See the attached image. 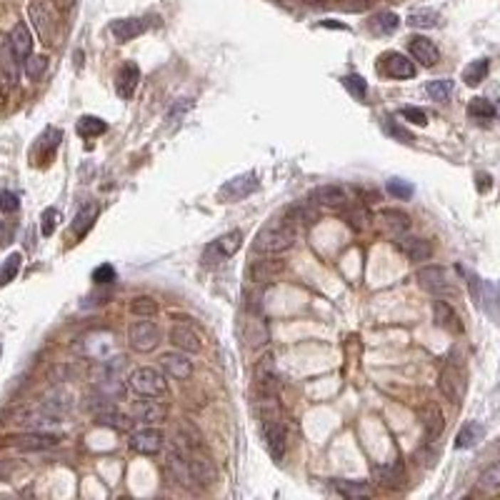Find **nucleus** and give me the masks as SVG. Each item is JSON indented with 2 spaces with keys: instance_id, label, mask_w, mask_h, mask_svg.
<instances>
[{
  "instance_id": "f257e3e1",
  "label": "nucleus",
  "mask_w": 500,
  "mask_h": 500,
  "mask_svg": "<svg viewBox=\"0 0 500 500\" xmlns=\"http://www.w3.org/2000/svg\"><path fill=\"white\" fill-rule=\"evenodd\" d=\"M296 243V220L288 213H283L281 218H273L266 228H261L256 238V250L266 253V256H278L283 250H288Z\"/></svg>"
},
{
  "instance_id": "f03ea898",
  "label": "nucleus",
  "mask_w": 500,
  "mask_h": 500,
  "mask_svg": "<svg viewBox=\"0 0 500 500\" xmlns=\"http://www.w3.org/2000/svg\"><path fill=\"white\" fill-rule=\"evenodd\" d=\"M130 388L140 395V398H168V380L158 368L140 365L130 373L128 378Z\"/></svg>"
},
{
  "instance_id": "7ed1b4c3",
  "label": "nucleus",
  "mask_w": 500,
  "mask_h": 500,
  "mask_svg": "<svg viewBox=\"0 0 500 500\" xmlns=\"http://www.w3.org/2000/svg\"><path fill=\"white\" fill-rule=\"evenodd\" d=\"M253 378H256L258 398H278V393H281V378H278L273 355H263L261 360H258Z\"/></svg>"
},
{
  "instance_id": "20e7f679",
  "label": "nucleus",
  "mask_w": 500,
  "mask_h": 500,
  "mask_svg": "<svg viewBox=\"0 0 500 500\" xmlns=\"http://www.w3.org/2000/svg\"><path fill=\"white\" fill-rule=\"evenodd\" d=\"M128 343L133 350L138 353H150L160 345V330L150 318H143V321H135L133 325L128 328Z\"/></svg>"
},
{
  "instance_id": "39448f33",
  "label": "nucleus",
  "mask_w": 500,
  "mask_h": 500,
  "mask_svg": "<svg viewBox=\"0 0 500 500\" xmlns=\"http://www.w3.org/2000/svg\"><path fill=\"white\" fill-rule=\"evenodd\" d=\"M418 281L433 296H455V286L443 266H425L418 273Z\"/></svg>"
},
{
  "instance_id": "423d86ee",
  "label": "nucleus",
  "mask_w": 500,
  "mask_h": 500,
  "mask_svg": "<svg viewBox=\"0 0 500 500\" xmlns=\"http://www.w3.org/2000/svg\"><path fill=\"white\" fill-rule=\"evenodd\" d=\"M378 71L388 78H395V80H405V78H413L415 75V66L413 61L403 56V53H383L378 58Z\"/></svg>"
},
{
  "instance_id": "0eeeda50",
  "label": "nucleus",
  "mask_w": 500,
  "mask_h": 500,
  "mask_svg": "<svg viewBox=\"0 0 500 500\" xmlns=\"http://www.w3.org/2000/svg\"><path fill=\"white\" fill-rule=\"evenodd\" d=\"M165 405L160 403V398H143V400H135L130 405V420L133 423H140V425H153V423H160L165 418Z\"/></svg>"
},
{
  "instance_id": "6e6552de",
  "label": "nucleus",
  "mask_w": 500,
  "mask_h": 500,
  "mask_svg": "<svg viewBox=\"0 0 500 500\" xmlns=\"http://www.w3.org/2000/svg\"><path fill=\"white\" fill-rule=\"evenodd\" d=\"M163 445H165V438L158 428H148V425H143L138 433L130 435V448L140 455H158L160 450H163Z\"/></svg>"
},
{
  "instance_id": "1a4fd4ad",
  "label": "nucleus",
  "mask_w": 500,
  "mask_h": 500,
  "mask_svg": "<svg viewBox=\"0 0 500 500\" xmlns=\"http://www.w3.org/2000/svg\"><path fill=\"white\" fill-rule=\"evenodd\" d=\"M240 245H243V233H240V230H230V233L220 235V238L215 240V243L210 245L208 250H205L203 258H208V263L225 261V258H230V256H235V253H238Z\"/></svg>"
},
{
  "instance_id": "9d476101",
  "label": "nucleus",
  "mask_w": 500,
  "mask_h": 500,
  "mask_svg": "<svg viewBox=\"0 0 500 500\" xmlns=\"http://www.w3.org/2000/svg\"><path fill=\"white\" fill-rule=\"evenodd\" d=\"M258 188H261V183H258L256 173H243V175H238V178L228 180V183L220 188V198L228 200V203H235V200L245 198V195L256 193Z\"/></svg>"
},
{
  "instance_id": "9b49d317",
  "label": "nucleus",
  "mask_w": 500,
  "mask_h": 500,
  "mask_svg": "<svg viewBox=\"0 0 500 500\" xmlns=\"http://www.w3.org/2000/svg\"><path fill=\"white\" fill-rule=\"evenodd\" d=\"M440 393L450 400V403H460L465 395V375L460 368L448 365L443 373H440Z\"/></svg>"
},
{
  "instance_id": "f8f14e48",
  "label": "nucleus",
  "mask_w": 500,
  "mask_h": 500,
  "mask_svg": "<svg viewBox=\"0 0 500 500\" xmlns=\"http://www.w3.org/2000/svg\"><path fill=\"white\" fill-rule=\"evenodd\" d=\"M263 435H266L268 453L273 455V460H283L286 448H288L286 425H283L281 420H266V423H263Z\"/></svg>"
},
{
  "instance_id": "ddd939ff",
  "label": "nucleus",
  "mask_w": 500,
  "mask_h": 500,
  "mask_svg": "<svg viewBox=\"0 0 500 500\" xmlns=\"http://www.w3.org/2000/svg\"><path fill=\"white\" fill-rule=\"evenodd\" d=\"M28 13H31V21H33V26H36L38 36H41V41L43 43H53L56 26H53V16H51V11H48L46 0H31Z\"/></svg>"
},
{
  "instance_id": "4468645a",
  "label": "nucleus",
  "mask_w": 500,
  "mask_h": 500,
  "mask_svg": "<svg viewBox=\"0 0 500 500\" xmlns=\"http://www.w3.org/2000/svg\"><path fill=\"white\" fill-rule=\"evenodd\" d=\"M188 463H190L193 480L198 485H213L215 480H218V468H215V463L208 458V455L200 453V450H190Z\"/></svg>"
},
{
  "instance_id": "2eb2a0df",
  "label": "nucleus",
  "mask_w": 500,
  "mask_h": 500,
  "mask_svg": "<svg viewBox=\"0 0 500 500\" xmlns=\"http://www.w3.org/2000/svg\"><path fill=\"white\" fill-rule=\"evenodd\" d=\"M138 80H140V68L135 66L133 61L123 63L115 75V93L123 100H128V98H133L135 88H138Z\"/></svg>"
},
{
  "instance_id": "dca6fc26",
  "label": "nucleus",
  "mask_w": 500,
  "mask_h": 500,
  "mask_svg": "<svg viewBox=\"0 0 500 500\" xmlns=\"http://www.w3.org/2000/svg\"><path fill=\"white\" fill-rule=\"evenodd\" d=\"M160 365H163L165 375H170V378L175 380H188L190 375H193V363L185 358V353H165L163 358H160Z\"/></svg>"
},
{
  "instance_id": "f3484780",
  "label": "nucleus",
  "mask_w": 500,
  "mask_h": 500,
  "mask_svg": "<svg viewBox=\"0 0 500 500\" xmlns=\"http://www.w3.org/2000/svg\"><path fill=\"white\" fill-rule=\"evenodd\" d=\"M408 48H410V56L425 68H433L435 63L440 61V53H438V48H435V43L428 41V38H423V36L410 38Z\"/></svg>"
},
{
  "instance_id": "a211bd4d",
  "label": "nucleus",
  "mask_w": 500,
  "mask_h": 500,
  "mask_svg": "<svg viewBox=\"0 0 500 500\" xmlns=\"http://www.w3.org/2000/svg\"><path fill=\"white\" fill-rule=\"evenodd\" d=\"M145 28H148V23H145L143 18H120V21L110 23V33L115 36V41H120V43H128V41H133V38L143 36Z\"/></svg>"
},
{
  "instance_id": "6ab92c4d",
  "label": "nucleus",
  "mask_w": 500,
  "mask_h": 500,
  "mask_svg": "<svg viewBox=\"0 0 500 500\" xmlns=\"http://www.w3.org/2000/svg\"><path fill=\"white\" fill-rule=\"evenodd\" d=\"M420 425H423V433H425V440H428V443H433V440L443 433L445 418H443V413H440L438 405L428 403L423 410H420Z\"/></svg>"
},
{
  "instance_id": "aec40b11",
  "label": "nucleus",
  "mask_w": 500,
  "mask_h": 500,
  "mask_svg": "<svg viewBox=\"0 0 500 500\" xmlns=\"http://www.w3.org/2000/svg\"><path fill=\"white\" fill-rule=\"evenodd\" d=\"M170 343H173L178 350L183 353H200L203 350V340H200V335L193 330V328L188 325H173V330H170Z\"/></svg>"
},
{
  "instance_id": "412c9836",
  "label": "nucleus",
  "mask_w": 500,
  "mask_h": 500,
  "mask_svg": "<svg viewBox=\"0 0 500 500\" xmlns=\"http://www.w3.org/2000/svg\"><path fill=\"white\" fill-rule=\"evenodd\" d=\"M8 43H11L13 53H16L21 63L33 56V36L26 23H16V26H13L11 36H8Z\"/></svg>"
},
{
  "instance_id": "4be33fe9",
  "label": "nucleus",
  "mask_w": 500,
  "mask_h": 500,
  "mask_svg": "<svg viewBox=\"0 0 500 500\" xmlns=\"http://www.w3.org/2000/svg\"><path fill=\"white\" fill-rule=\"evenodd\" d=\"M433 316H435V325L443 328L448 333H463V323H460L458 313L453 311L450 303H445L443 298L433 303Z\"/></svg>"
},
{
  "instance_id": "5701e85b",
  "label": "nucleus",
  "mask_w": 500,
  "mask_h": 500,
  "mask_svg": "<svg viewBox=\"0 0 500 500\" xmlns=\"http://www.w3.org/2000/svg\"><path fill=\"white\" fill-rule=\"evenodd\" d=\"M398 248L403 250L405 256H408L413 263H423V261H428V258L433 256V248H430L428 240L415 238V235H405V238H400Z\"/></svg>"
},
{
  "instance_id": "b1692460",
  "label": "nucleus",
  "mask_w": 500,
  "mask_h": 500,
  "mask_svg": "<svg viewBox=\"0 0 500 500\" xmlns=\"http://www.w3.org/2000/svg\"><path fill=\"white\" fill-rule=\"evenodd\" d=\"M311 200H313L316 205H325V208H338V205L345 203L348 195H345V188L328 183V185H321V188L313 190Z\"/></svg>"
},
{
  "instance_id": "393cba45",
  "label": "nucleus",
  "mask_w": 500,
  "mask_h": 500,
  "mask_svg": "<svg viewBox=\"0 0 500 500\" xmlns=\"http://www.w3.org/2000/svg\"><path fill=\"white\" fill-rule=\"evenodd\" d=\"M11 443L23 450H46L53 448L58 443V438L51 433H31V435H21V438H11Z\"/></svg>"
},
{
  "instance_id": "a878e982",
  "label": "nucleus",
  "mask_w": 500,
  "mask_h": 500,
  "mask_svg": "<svg viewBox=\"0 0 500 500\" xmlns=\"http://www.w3.org/2000/svg\"><path fill=\"white\" fill-rule=\"evenodd\" d=\"M98 213H100L98 203H88V205H83V208L78 210V215L73 218V233H75V238H83V235H85L88 230L93 228Z\"/></svg>"
},
{
  "instance_id": "bb28decb",
  "label": "nucleus",
  "mask_w": 500,
  "mask_h": 500,
  "mask_svg": "<svg viewBox=\"0 0 500 500\" xmlns=\"http://www.w3.org/2000/svg\"><path fill=\"white\" fill-rule=\"evenodd\" d=\"M368 26H370V31L375 33V36H390V33L398 31L400 18L390 11H383V13H375V16L368 21Z\"/></svg>"
},
{
  "instance_id": "cd10ccee",
  "label": "nucleus",
  "mask_w": 500,
  "mask_h": 500,
  "mask_svg": "<svg viewBox=\"0 0 500 500\" xmlns=\"http://www.w3.org/2000/svg\"><path fill=\"white\" fill-rule=\"evenodd\" d=\"M375 478L380 480V485H388V488H400L405 483V470L400 463H388L383 468L375 470Z\"/></svg>"
},
{
  "instance_id": "c85d7f7f",
  "label": "nucleus",
  "mask_w": 500,
  "mask_h": 500,
  "mask_svg": "<svg viewBox=\"0 0 500 500\" xmlns=\"http://www.w3.org/2000/svg\"><path fill=\"white\" fill-rule=\"evenodd\" d=\"M75 130L80 138H98V135H103L108 130V123L95 115H83L80 120H78Z\"/></svg>"
},
{
  "instance_id": "c756f323",
  "label": "nucleus",
  "mask_w": 500,
  "mask_h": 500,
  "mask_svg": "<svg viewBox=\"0 0 500 500\" xmlns=\"http://www.w3.org/2000/svg\"><path fill=\"white\" fill-rule=\"evenodd\" d=\"M245 340H248V345H266L268 343V328L263 321H258V318H248L245 321Z\"/></svg>"
},
{
  "instance_id": "7c9ffc66",
  "label": "nucleus",
  "mask_w": 500,
  "mask_h": 500,
  "mask_svg": "<svg viewBox=\"0 0 500 500\" xmlns=\"http://www.w3.org/2000/svg\"><path fill=\"white\" fill-rule=\"evenodd\" d=\"M488 68H490L488 58H478V61H473V63H470V66H465V71H463V80L468 83L470 88L480 85V83L485 80V75H488Z\"/></svg>"
},
{
  "instance_id": "2f4dec72",
  "label": "nucleus",
  "mask_w": 500,
  "mask_h": 500,
  "mask_svg": "<svg viewBox=\"0 0 500 500\" xmlns=\"http://www.w3.org/2000/svg\"><path fill=\"white\" fill-rule=\"evenodd\" d=\"M380 218H383V223L388 225L393 233H403V230L410 228V218H408V213H403V210L385 208V210H380Z\"/></svg>"
},
{
  "instance_id": "473e14b6",
  "label": "nucleus",
  "mask_w": 500,
  "mask_h": 500,
  "mask_svg": "<svg viewBox=\"0 0 500 500\" xmlns=\"http://www.w3.org/2000/svg\"><path fill=\"white\" fill-rule=\"evenodd\" d=\"M43 408L51 410L53 415H58V418H61V415H66L68 410L73 408V398L68 393H51L46 400H43Z\"/></svg>"
},
{
  "instance_id": "72a5a7b5",
  "label": "nucleus",
  "mask_w": 500,
  "mask_h": 500,
  "mask_svg": "<svg viewBox=\"0 0 500 500\" xmlns=\"http://www.w3.org/2000/svg\"><path fill=\"white\" fill-rule=\"evenodd\" d=\"M483 433H485V430H483V425H480V423H468L458 433V438H455V448H473V445L483 438Z\"/></svg>"
},
{
  "instance_id": "f704fd0d",
  "label": "nucleus",
  "mask_w": 500,
  "mask_h": 500,
  "mask_svg": "<svg viewBox=\"0 0 500 500\" xmlns=\"http://www.w3.org/2000/svg\"><path fill=\"white\" fill-rule=\"evenodd\" d=\"M335 490L345 498H370L373 490L365 483H353V480H335Z\"/></svg>"
},
{
  "instance_id": "c9c22d12",
  "label": "nucleus",
  "mask_w": 500,
  "mask_h": 500,
  "mask_svg": "<svg viewBox=\"0 0 500 500\" xmlns=\"http://www.w3.org/2000/svg\"><path fill=\"white\" fill-rule=\"evenodd\" d=\"M130 313L138 318H155L158 316V303H155L150 296H138V298H133V303H130Z\"/></svg>"
},
{
  "instance_id": "e433bc0d",
  "label": "nucleus",
  "mask_w": 500,
  "mask_h": 500,
  "mask_svg": "<svg viewBox=\"0 0 500 500\" xmlns=\"http://www.w3.org/2000/svg\"><path fill=\"white\" fill-rule=\"evenodd\" d=\"M495 110H498V108L490 100H485V98H473L468 105V115L475 118V120H490V118L495 115Z\"/></svg>"
},
{
  "instance_id": "4c0bfd02",
  "label": "nucleus",
  "mask_w": 500,
  "mask_h": 500,
  "mask_svg": "<svg viewBox=\"0 0 500 500\" xmlns=\"http://www.w3.org/2000/svg\"><path fill=\"white\" fill-rule=\"evenodd\" d=\"M408 26L413 28H438L440 13L438 11H415L408 16Z\"/></svg>"
},
{
  "instance_id": "58836bf2",
  "label": "nucleus",
  "mask_w": 500,
  "mask_h": 500,
  "mask_svg": "<svg viewBox=\"0 0 500 500\" xmlns=\"http://www.w3.org/2000/svg\"><path fill=\"white\" fill-rule=\"evenodd\" d=\"M343 85H345V90L350 93L355 100H365L368 98V83L363 75H358V73H350V75L343 78Z\"/></svg>"
},
{
  "instance_id": "ea45409f",
  "label": "nucleus",
  "mask_w": 500,
  "mask_h": 500,
  "mask_svg": "<svg viewBox=\"0 0 500 500\" xmlns=\"http://www.w3.org/2000/svg\"><path fill=\"white\" fill-rule=\"evenodd\" d=\"M21 263H23L21 253H13V256H8V261L3 263V268H0V288L8 286L11 281H16L18 271H21Z\"/></svg>"
},
{
  "instance_id": "a19ab883",
  "label": "nucleus",
  "mask_w": 500,
  "mask_h": 500,
  "mask_svg": "<svg viewBox=\"0 0 500 500\" xmlns=\"http://www.w3.org/2000/svg\"><path fill=\"white\" fill-rule=\"evenodd\" d=\"M425 93H428L433 100L443 103L450 98V93H453V80H448V78H440V80H430L428 85H425Z\"/></svg>"
},
{
  "instance_id": "79ce46f5",
  "label": "nucleus",
  "mask_w": 500,
  "mask_h": 500,
  "mask_svg": "<svg viewBox=\"0 0 500 500\" xmlns=\"http://www.w3.org/2000/svg\"><path fill=\"white\" fill-rule=\"evenodd\" d=\"M23 68H26V75L33 78V80H38V78L46 73L48 68V58L46 56H31L23 61Z\"/></svg>"
},
{
  "instance_id": "37998d69",
  "label": "nucleus",
  "mask_w": 500,
  "mask_h": 500,
  "mask_svg": "<svg viewBox=\"0 0 500 500\" xmlns=\"http://www.w3.org/2000/svg\"><path fill=\"white\" fill-rule=\"evenodd\" d=\"M286 213L291 215V218L296 220V223H298V220H301V223H316V220H318V213H316V210H313L308 203L293 205V208H288Z\"/></svg>"
},
{
  "instance_id": "c03bdc74",
  "label": "nucleus",
  "mask_w": 500,
  "mask_h": 500,
  "mask_svg": "<svg viewBox=\"0 0 500 500\" xmlns=\"http://www.w3.org/2000/svg\"><path fill=\"white\" fill-rule=\"evenodd\" d=\"M480 488H485V490H498L500 488V463L490 465V468L480 475Z\"/></svg>"
},
{
  "instance_id": "a18cd8bd",
  "label": "nucleus",
  "mask_w": 500,
  "mask_h": 500,
  "mask_svg": "<svg viewBox=\"0 0 500 500\" xmlns=\"http://www.w3.org/2000/svg\"><path fill=\"white\" fill-rule=\"evenodd\" d=\"M0 210L3 213H18L21 210V198H18L13 190H0Z\"/></svg>"
},
{
  "instance_id": "49530a36",
  "label": "nucleus",
  "mask_w": 500,
  "mask_h": 500,
  "mask_svg": "<svg viewBox=\"0 0 500 500\" xmlns=\"http://www.w3.org/2000/svg\"><path fill=\"white\" fill-rule=\"evenodd\" d=\"M61 140H63V133H61V130H56V128H48L46 133H43L41 145H43V148H48V158H53V153H56V148L61 145Z\"/></svg>"
},
{
  "instance_id": "de8ad7c7",
  "label": "nucleus",
  "mask_w": 500,
  "mask_h": 500,
  "mask_svg": "<svg viewBox=\"0 0 500 500\" xmlns=\"http://www.w3.org/2000/svg\"><path fill=\"white\" fill-rule=\"evenodd\" d=\"M58 218H61V213H58L56 208H46V213L41 215V230L43 235H53L56 233V225H58Z\"/></svg>"
},
{
  "instance_id": "09e8293b",
  "label": "nucleus",
  "mask_w": 500,
  "mask_h": 500,
  "mask_svg": "<svg viewBox=\"0 0 500 500\" xmlns=\"http://www.w3.org/2000/svg\"><path fill=\"white\" fill-rule=\"evenodd\" d=\"M400 118L415 123V125H425L428 123V113L420 110V108H400Z\"/></svg>"
},
{
  "instance_id": "8fccbe9b",
  "label": "nucleus",
  "mask_w": 500,
  "mask_h": 500,
  "mask_svg": "<svg viewBox=\"0 0 500 500\" xmlns=\"http://www.w3.org/2000/svg\"><path fill=\"white\" fill-rule=\"evenodd\" d=\"M93 281H95V283H113V281H115V268H113L110 263H103V266H98L95 271H93Z\"/></svg>"
},
{
  "instance_id": "3c124183",
  "label": "nucleus",
  "mask_w": 500,
  "mask_h": 500,
  "mask_svg": "<svg viewBox=\"0 0 500 500\" xmlns=\"http://www.w3.org/2000/svg\"><path fill=\"white\" fill-rule=\"evenodd\" d=\"M388 193H393V195H398V198H410L413 195V185L410 183H405V180H390L388 183Z\"/></svg>"
},
{
  "instance_id": "603ef678",
  "label": "nucleus",
  "mask_w": 500,
  "mask_h": 500,
  "mask_svg": "<svg viewBox=\"0 0 500 500\" xmlns=\"http://www.w3.org/2000/svg\"><path fill=\"white\" fill-rule=\"evenodd\" d=\"M13 235H16V225L13 223H0V245H8L13 240Z\"/></svg>"
},
{
  "instance_id": "864d4df0",
  "label": "nucleus",
  "mask_w": 500,
  "mask_h": 500,
  "mask_svg": "<svg viewBox=\"0 0 500 500\" xmlns=\"http://www.w3.org/2000/svg\"><path fill=\"white\" fill-rule=\"evenodd\" d=\"M388 133L395 135V138H400V140H405V143H410V140H413V135H410L408 130H400L395 123H388Z\"/></svg>"
},
{
  "instance_id": "5fc2aeb1",
  "label": "nucleus",
  "mask_w": 500,
  "mask_h": 500,
  "mask_svg": "<svg viewBox=\"0 0 500 500\" xmlns=\"http://www.w3.org/2000/svg\"><path fill=\"white\" fill-rule=\"evenodd\" d=\"M475 180H478V190H480V193H485V190L493 188V178H490L488 173H478V175H475Z\"/></svg>"
},
{
  "instance_id": "6e6d98bb",
  "label": "nucleus",
  "mask_w": 500,
  "mask_h": 500,
  "mask_svg": "<svg viewBox=\"0 0 500 500\" xmlns=\"http://www.w3.org/2000/svg\"><path fill=\"white\" fill-rule=\"evenodd\" d=\"M493 291H495V303H493V308H488V313H490V316H495V318L500 321V283L493 288Z\"/></svg>"
},
{
  "instance_id": "4d7b16f0",
  "label": "nucleus",
  "mask_w": 500,
  "mask_h": 500,
  "mask_svg": "<svg viewBox=\"0 0 500 500\" xmlns=\"http://www.w3.org/2000/svg\"><path fill=\"white\" fill-rule=\"evenodd\" d=\"M498 113H500V100H498Z\"/></svg>"
},
{
  "instance_id": "13d9d810",
  "label": "nucleus",
  "mask_w": 500,
  "mask_h": 500,
  "mask_svg": "<svg viewBox=\"0 0 500 500\" xmlns=\"http://www.w3.org/2000/svg\"><path fill=\"white\" fill-rule=\"evenodd\" d=\"M0 350H3V348H0Z\"/></svg>"
}]
</instances>
